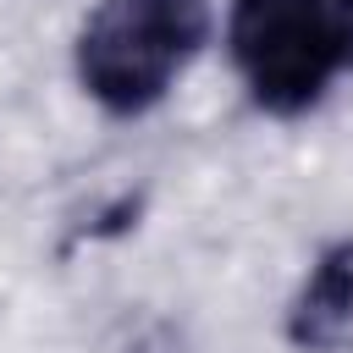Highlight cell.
I'll return each instance as SVG.
<instances>
[{
    "mask_svg": "<svg viewBox=\"0 0 353 353\" xmlns=\"http://www.w3.org/2000/svg\"><path fill=\"white\" fill-rule=\"evenodd\" d=\"M226 55L254 110L303 116L353 77V0H232Z\"/></svg>",
    "mask_w": 353,
    "mask_h": 353,
    "instance_id": "cell-1",
    "label": "cell"
},
{
    "mask_svg": "<svg viewBox=\"0 0 353 353\" xmlns=\"http://www.w3.org/2000/svg\"><path fill=\"white\" fill-rule=\"evenodd\" d=\"M204 44V0H99L72 39V72L105 116H143L176 88Z\"/></svg>",
    "mask_w": 353,
    "mask_h": 353,
    "instance_id": "cell-2",
    "label": "cell"
},
{
    "mask_svg": "<svg viewBox=\"0 0 353 353\" xmlns=\"http://www.w3.org/2000/svg\"><path fill=\"white\" fill-rule=\"evenodd\" d=\"M287 342L298 353H353V237L325 243L298 281L287 320Z\"/></svg>",
    "mask_w": 353,
    "mask_h": 353,
    "instance_id": "cell-3",
    "label": "cell"
}]
</instances>
